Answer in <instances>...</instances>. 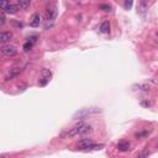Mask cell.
I'll return each instance as SVG.
<instances>
[{
  "label": "cell",
  "mask_w": 158,
  "mask_h": 158,
  "mask_svg": "<svg viewBox=\"0 0 158 158\" xmlns=\"http://www.w3.org/2000/svg\"><path fill=\"white\" fill-rule=\"evenodd\" d=\"M1 53L5 57H14L18 53V49L12 45H4V46H1Z\"/></svg>",
  "instance_id": "obj_2"
},
{
  "label": "cell",
  "mask_w": 158,
  "mask_h": 158,
  "mask_svg": "<svg viewBox=\"0 0 158 158\" xmlns=\"http://www.w3.org/2000/svg\"><path fill=\"white\" fill-rule=\"evenodd\" d=\"M52 76V73H51V71L49 69H43L42 71V77L43 78H47V79H49V77Z\"/></svg>",
  "instance_id": "obj_13"
},
{
  "label": "cell",
  "mask_w": 158,
  "mask_h": 158,
  "mask_svg": "<svg viewBox=\"0 0 158 158\" xmlns=\"http://www.w3.org/2000/svg\"><path fill=\"white\" fill-rule=\"evenodd\" d=\"M48 80H49V79H47V78H43V77H42V78H41V79H40V82H38V84H40L41 87H43V85H46V84H47V83H48Z\"/></svg>",
  "instance_id": "obj_14"
},
{
  "label": "cell",
  "mask_w": 158,
  "mask_h": 158,
  "mask_svg": "<svg viewBox=\"0 0 158 158\" xmlns=\"http://www.w3.org/2000/svg\"><path fill=\"white\" fill-rule=\"evenodd\" d=\"M5 14L4 12H0V25H4L5 24Z\"/></svg>",
  "instance_id": "obj_16"
},
{
  "label": "cell",
  "mask_w": 158,
  "mask_h": 158,
  "mask_svg": "<svg viewBox=\"0 0 158 158\" xmlns=\"http://www.w3.org/2000/svg\"><path fill=\"white\" fill-rule=\"evenodd\" d=\"M40 22H41L40 15L35 12V14L30 18V26H31V27H37V26H40Z\"/></svg>",
  "instance_id": "obj_4"
},
{
  "label": "cell",
  "mask_w": 158,
  "mask_h": 158,
  "mask_svg": "<svg viewBox=\"0 0 158 158\" xmlns=\"http://www.w3.org/2000/svg\"><path fill=\"white\" fill-rule=\"evenodd\" d=\"M21 72V69L20 68H12V69H10V72L6 74V77H5V79L6 80H10V79H12L15 76H18V74Z\"/></svg>",
  "instance_id": "obj_6"
},
{
  "label": "cell",
  "mask_w": 158,
  "mask_h": 158,
  "mask_svg": "<svg viewBox=\"0 0 158 158\" xmlns=\"http://www.w3.org/2000/svg\"><path fill=\"white\" fill-rule=\"evenodd\" d=\"M118 149L119 151H122V152H125V151H129L130 149V143L127 142V141H121V142H119L118 143Z\"/></svg>",
  "instance_id": "obj_5"
},
{
  "label": "cell",
  "mask_w": 158,
  "mask_h": 158,
  "mask_svg": "<svg viewBox=\"0 0 158 158\" xmlns=\"http://www.w3.org/2000/svg\"><path fill=\"white\" fill-rule=\"evenodd\" d=\"M18 10H19V6H18V5H15V4H9V5L6 6V9H5L4 11L7 12V14H15Z\"/></svg>",
  "instance_id": "obj_8"
},
{
  "label": "cell",
  "mask_w": 158,
  "mask_h": 158,
  "mask_svg": "<svg viewBox=\"0 0 158 158\" xmlns=\"http://www.w3.org/2000/svg\"><path fill=\"white\" fill-rule=\"evenodd\" d=\"M56 15H57V10H56V7H48L47 9V16H48V19L49 20H53L56 18Z\"/></svg>",
  "instance_id": "obj_9"
},
{
  "label": "cell",
  "mask_w": 158,
  "mask_h": 158,
  "mask_svg": "<svg viewBox=\"0 0 158 158\" xmlns=\"http://www.w3.org/2000/svg\"><path fill=\"white\" fill-rule=\"evenodd\" d=\"M100 9H103L104 11H110V10H111V7H110V5L101 4V5H100Z\"/></svg>",
  "instance_id": "obj_15"
},
{
  "label": "cell",
  "mask_w": 158,
  "mask_h": 158,
  "mask_svg": "<svg viewBox=\"0 0 158 158\" xmlns=\"http://www.w3.org/2000/svg\"><path fill=\"white\" fill-rule=\"evenodd\" d=\"M137 158H148V153H147L146 151H143V152H141V153L137 156Z\"/></svg>",
  "instance_id": "obj_17"
},
{
  "label": "cell",
  "mask_w": 158,
  "mask_h": 158,
  "mask_svg": "<svg viewBox=\"0 0 158 158\" xmlns=\"http://www.w3.org/2000/svg\"><path fill=\"white\" fill-rule=\"evenodd\" d=\"M30 0H19L18 1V6L20 7V9H27V7L30 6Z\"/></svg>",
  "instance_id": "obj_10"
},
{
  "label": "cell",
  "mask_w": 158,
  "mask_h": 158,
  "mask_svg": "<svg viewBox=\"0 0 158 158\" xmlns=\"http://www.w3.org/2000/svg\"><path fill=\"white\" fill-rule=\"evenodd\" d=\"M100 30H101V32H104V34H107V32L110 31V24H109V21H104L101 24V26H100Z\"/></svg>",
  "instance_id": "obj_11"
},
{
  "label": "cell",
  "mask_w": 158,
  "mask_h": 158,
  "mask_svg": "<svg viewBox=\"0 0 158 158\" xmlns=\"http://www.w3.org/2000/svg\"><path fill=\"white\" fill-rule=\"evenodd\" d=\"M32 46H34V42H30V41H27V42L24 45V51H25V52L30 51V49L32 48Z\"/></svg>",
  "instance_id": "obj_12"
},
{
  "label": "cell",
  "mask_w": 158,
  "mask_h": 158,
  "mask_svg": "<svg viewBox=\"0 0 158 158\" xmlns=\"http://www.w3.org/2000/svg\"><path fill=\"white\" fill-rule=\"evenodd\" d=\"M11 37H12L11 32H1V34H0V42H3V43L7 42Z\"/></svg>",
  "instance_id": "obj_7"
},
{
  "label": "cell",
  "mask_w": 158,
  "mask_h": 158,
  "mask_svg": "<svg viewBox=\"0 0 158 158\" xmlns=\"http://www.w3.org/2000/svg\"><path fill=\"white\" fill-rule=\"evenodd\" d=\"M123 6L126 7V9H130V7L132 6V1H126V3L123 4Z\"/></svg>",
  "instance_id": "obj_18"
},
{
  "label": "cell",
  "mask_w": 158,
  "mask_h": 158,
  "mask_svg": "<svg viewBox=\"0 0 158 158\" xmlns=\"http://www.w3.org/2000/svg\"><path fill=\"white\" fill-rule=\"evenodd\" d=\"M89 132H91V127L89 126V125H85V123L80 122V123L76 125L73 129H71L67 134H65V136H67V137H74V136L89 134Z\"/></svg>",
  "instance_id": "obj_1"
},
{
  "label": "cell",
  "mask_w": 158,
  "mask_h": 158,
  "mask_svg": "<svg viewBox=\"0 0 158 158\" xmlns=\"http://www.w3.org/2000/svg\"><path fill=\"white\" fill-rule=\"evenodd\" d=\"M90 146H93V141H91L90 138H83V140H80L79 142H78V147L80 149H87Z\"/></svg>",
  "instance_id": "obj_3"
}]
</instances>
